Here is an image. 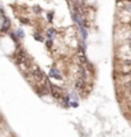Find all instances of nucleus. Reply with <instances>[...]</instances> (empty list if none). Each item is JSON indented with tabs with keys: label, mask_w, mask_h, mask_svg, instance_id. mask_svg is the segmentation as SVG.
Here are the masks:
<instances>
[{
	"label": "nucleus",
	"mask_w": 131,
	"mask_h": 137,
	"mask_svg": "<svg viewBox=\"0 0 131 137\" xmlns=\"http://www.w3.org/2000/svg\"><path fill=\"white\" fill-rule=\"evenodd\" d=\"M29 76H32L34 81H43L45 80V74L39 70L38 67H33L31 74H28Z\"/></svg>",
	"instance_id": "obj_1"
},
{
	"label": "nucleus",
	"mask_w": 131,
	"mask_h": 137,
	"mask_svg": "<svg viewBox=\"0 0 131 137\" xmlns=\"http://www.w3.org/2000/svg\"><path fill=\"white\" fill-rule=\"evenodd\" d=\"M26 60H27V57H26V53L22 51V50H19L15 55H14V61L18 64V65H21V64H24L26 62Z\"/></svg>",
	"instance_id": "obj_2"
},
{
	"label": "nucleus",
	"mask_w": 131,
	"mask_h": 137,
	"mask_svg": "<svg viewBox=\"0 0 131 137\" xmlns=\"http://www.w3.org/2000/svg\"><path fill=\"white\" fill-rule=\"evenodd\" d=\"M48 86H50V90H51V94H52L54 98H56V99H63L64 98L63 94H61V92H60V89H59V86L51 85V84H48Z\"/></svg>",
	"instance_id": "obj_3"
},
{
	"label": "nucleus",
	"mask_w": 131,
	"mask_h": 137,
	"mask_svg": "<svg viewBox=\"0 0 131 137\" xmlns=\"http://www.w3.org/2000/svg\"><path fill=\"white\" fill-rule=\"evenodd\" d=\"M3 17V23H1V31L3 32H6V31H9V28H10V20L5 17V14L4 15H1Z\"/></svg>",
	"instance_id": "obj_4"
},
{
	"label": "nucleus",
	"mask_w": 131,
	"mask_h": 137,
	"mask_svg": "<svg viewBox=\"0 0 131 137\" xmlns=\"http://www.w3.org/2000/svg\"><path fill=\"white\" fill-rule=\"evenodd\" d=\"M50 77H54V79H57V80H61V79H63L60 71H59L56 67H52L50 70Z\"/></svg>",
	"instance_id": "obj_5"
},
{
	"label": "nucleus",
	"mask_w": 131,
	"mask_h": 137,
	"mask_svg": "<svg viewBox=\"0 0 131 137\" xmlns=\"http://www.w3.org/2000/svg\"><path fill=\"white\" fill-rule=\"evenodd\" d=\"M84 86H85L84 79H82V77H80V79H78V80H76V83H75V89H76V90H82Z\"/></svg>",
	"instance_id": "obj_6"
},
{
	"label": "nucleus",
	"mask_w": 131,
	"mask_h": 137,
	"mask_svg": "<svg viewBox=\"0 0 131 137\" xmlns=\"http://www.w3.org/2000/svg\"><path fill=\"white\" fill-rule=\"evenodd\" d=\"M46 36H47L48 39H54V37L56 36V31H55L54 28H48L47 32H46Z\"/></svg>",
	"instance_id": "obj_7"
},
{
	"label": "nucleus",
	"mask_w": 131,
	"mask_h": 137,
	"mask_svg": "<svg viewBox=\"0 0 131 137\" xmlns=\"http://www.w3.org/2000/svg\"><path fill=\"white\" fill-rule=\"evenodd\" d=\"M79 29H80V32H82V38L85 41V39H87V37H88V32H87V29L84 28V26L79 27Z\"/></svg>",
	"instance_id": "obj_8"
},
{
	"label": "nucleus",
	"mask_w": 131,
	"mask_h": 137,
	"mask_svg": "<svg viewBox=\"0 0 131 137\" xmlns=\"http://www.w3.org/2000/svg\"><path fill=\"white\" fill-rule=\"evenodd\" d=\"M33 37H34V39H36V41H38V42H43V37H42V34L41 33L34 32V33H33Z\"/></svg>",
	"instance_id": "obj_9"
},
{
	"label": "nucleus",
	"mask_w": 131,
	"mask_h": 137,
	"mask_svg": "<svg viewBox=\"0 0 131 137\" xmlns=\"http://www.w3.org/2000/svg\"><path fill=\"white\" fill-rule=\"evenodd\" d=\"M63 100H64V105H65L66 108H67V107H70V95H65V97H64V98H63Z\"/></svg>",
	"instance_id": "obj_10"
},
{
	"label": "nucleus",
	"mask_w": 131,
	"mask_h": 137,
	"mask_svg": "<svg viewBox=\"0 0 131 137\" xmlns=\"http://www.w3.org/2000/svg\"><path fill=\"white\" fill-rule=\"evenodd\" d=\"M10 37H12V39L14 41V43H15V44H18V38H19V37H18L17 32H15V33H10Z\"/></svg>",
	"instance_id": "obj_11"
},
{
	"label": "nucleus",
	"mask_w": 131,
	"mask_h": 137,
	"mask_svg": "<svg viewBox=\"0 0 131 137\" xmlns=\"http://www.w3.org/2000/svg\"><path fill=\"white\" fill-rule=\"evenodd\" d=\"M70 99H73V100H78V95H76L75 92H71V93H70Z\"/></svg>",
	"instance_id": "obj_12"
},
{
	"label": "nucleus",
	"mask_w": 131,
	"mask_h": 137,
	"mask_svg": "<svg viewBox=\"0 0 131 137\" xmlns=\"http://www.w3.org/2000/svg\"><path fill=\"white\" fill-rule=\"evenodd\" d=\"M17 34H18L19 38H23V37H24V32H23V29H21V28L17 31Z\"/></svg>",
	"instance_id": "obj_13"
},
{
	"label": "nucleus",
	"mask_w": 131,
	"mask_h": 137,
	"mask_svg": "<svg viewBox=\"0 0 131 137\" xmlns=\"http://www.w3.org/2000/svg\"><path fill=\"white\" fill-rule=\"evenodd\" d=\"M52 17H54V13L50 12V13L47 14V20H48V22H52Z\"/></svg>",
	"instance_id": "obj_14"
},
{
	"label": "nucleus",
	"mask_w": 131,
	"mask_h": 137,
	"mask_svg": "<svg viewBox=\"0 0 131 137\" xmlns=\"http://www.w3.org/2000/svg\"><path fill=\"white\" fill-rule=\"evenodd\" d=\"M46 46H47L48 48H51V47H52V39H47V41H46Z\"/></svg>",
	"instance_id": "obj_15"
},
{
	"label": "nucleus",
	"mask_w": 131,
	"mask_h": 137,
	"mask_svg": "<svg viewBox=\"0 0 131 137\" xmlns=\"http://www.w3.org/2000/svg\"><path fill=\"white\" fill-rule=\"evenodd\" d=\"M124 9H125V10H127V12H131V4L125 5V6H124Z\"/></svg>",
	"instance_id": "obj_16"
},
{
	"label": "nucleus",
	"mask_w": 131,
	"mask_h": 137,
	"mask_svg": "<svg viewBox=\"0 0 131 137\" xmlns=\"http://www.w3.org/2000/svg\"><path fill=\"white\" fill-rule=\"evenodd\" d=\"M19 20H21L22 23H24V24H28V23H29V20H28V19H24V18H21Z\"/></svg>",
	"instance_id": "obj_17"
},
{
	"label": "nucleus",
	"mask_w": 131,
	"mask_h": 137,
	"mask_svg": "<svg viewBox=\"0 0 131 137\" xmlns=\"http://www.w3.org/2000/svg\"><path fill=\"white\" fill-rule=\"evenodd\" d=\"M33 10H34L36 13H39V12H41V9H39V6H37V5H36V6H33Z\"/></svg>",
	"instance_id": "obj_18"
},
{
	"label": "nucleus",
	"mask_w": 131,
	"mask_h": 137,
	"mask_svg": "<svg viewBox=\"0 0 131 137\" xmlns=\"http://www.w3.org/2000/svg\"><path fill=\"white\" fill-rule=\"evenodd\" d=\"M126 64H127V65H130V66H131V60H129V61H126Z\"/></svg>",
	"instance_id": "obj_19"
},
{
	"label": "nucleus",
	"mask_w": 131,
	"mask_h": 137,
	"mask_svg": "<svg viewBox=\"0 0 131 137\" xmlns=\"http://www.w3.org/2000/svg\"><path fill=\"white\" fill-rule=\"evenodd\" d=\"M129 41H130V50H131V38H130V39H129Z\"/></svg>",
	"instance_id": "obj_20"
},
{
	"label": "nucleus",
	"mask_w": 131,
	"mask_h": 137,
	"mask_svg": "<svg viewBox=\"0 0 131 137\" xmlns=\"http://www.w3.org/2000/svg\"><path fill=\"white\" fill-rule=\"evenodd\" d=\"M75 1H82V0H75Z\"/></svg>",
	"instance_id": "obj_21"
},
{
	"label": "nucleus",
	"mask_w": 131,
	"mask_h": 137,
	"mask_svg": "<svg viewBox=\"0 0 131 137\" xmlns=\"http://www.w3.org/2000/svg\"><path fill=\"white\" fill-rule=\"evenodd\" d=\"M130 27H131V22H130Z\"/></svg>",
	"instance_id": "obj_22"
},
{
	"label": "nucleus",
	"mask_w": 131,
	"mask_h": 137,
	"mask_svg": "<svg viewBox=\"0 0 131 137\" xmlns=\"http://www.w3.org/2000/svg\"><path fill=\"white\" fill-rule=\"evenodd\" d=\"M130 93H131V89H130Z\"/></svg>",
	"instance_id": "obj_23"
}]
</instances>
